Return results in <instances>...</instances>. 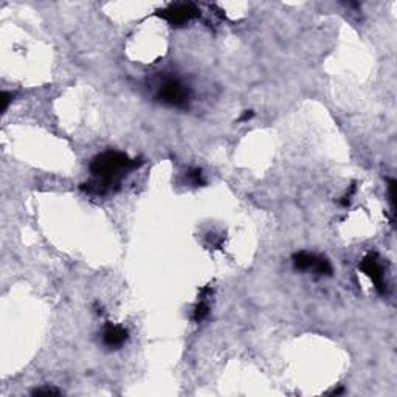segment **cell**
Masks as SVG:
<instances>
[{
	"instance_id": "cell-10",
	"label": "cell",
	"mask_w": 397,
	"mask_h": 397,
	"mask_svg": "<svg viewBox=\"0 0 397 397\" xmlns=\"http://www.w3.org/2000/svg\"><path fill=\"white\" fill-rule=\"evenodd\" d=\"M33 394H34V395H41V394L48 395V394H61V391L56 389V388H53V386H45V388H36V389L33 391Z\"/></svg>"
},
{
	"instance_id": "cell-6",
	"label": "cell",
	"mask_w": 397,
	"mask_h": 397,
	"mask_svg": "<svg viewBox=\"0 0 397 397\" xmlns=\"http://www.w3.org/2000/svg\"><path fill=\"white\" fill-rule=\"evenodd\" d=\"M317 259H318L317 255H312V253H308V251H300V253L293 255V265H295L296 270H301V272L314 270Z\"/></svg>"
},
{
	"instance_id": "cell-5",
	"label": "cell",
	"mask_w": 397,
	"mask_h": 397,
	"mask_svg": "<svg viewBox=\"0 0 397 397\" xmlns=\"http://www.w3.org/2000/svg\"><path fill=\"white\" fill-rule=\"evenodd\" d=\"M129 338V332L121 324H112L107 323L103 331V341L107 348H121Z\"/></svg>"
},
{
	"instance_id": "cell-8",
	"label": "cell",
	"mask_w": 397,
	"mask_h": 397,
	"mask_svg": "<svg viewBox=\"0 0 397 397\" xmlns=\"http://www.w3.org/2000/svg\"><path fill=\"white\" fill-rule=\"evenodd\" d=\"M188 178L195 185V186H202L205 185V180H204V174H202V169L201 168H191L188 171Z\"/></svg>"
},
{
	"instance_id": "cell-9",
	"label": "cell",
	"mask_w": 397,
	"mask_h": 397,
	"mask_svg": "<svg viewBox=\"0 0 397 397\" xmlns=\"http://www.w3.org/2000/svg\"><path fill=\"white\" fill-rule=\"evenodd\" d=\"M388 191H389V202H391V213L394 216L395 213V180L394 178H389L388 182Z\"/></svg>"
},
{
	"instance_id": "cell-7",
	"label": "cell",
	"mask_w": 397,
	"mask_h": 397,
	"mask_svg": "<svg viewBox=\"0 0 397 397\" xmlns=\"http://www.w3.org/2000/svg\"><path fill=\"white\" fill-rule=\"evenodd\" d=\"M208 314H210V306H208V301L205 300V298H202V300L199 301V304L195 306V309H194V315H192V320H194L195 323H201V321H204V320L208 317Z\"/></svg>"
},
{
	"instance_id": "cell-11",
	"label": "cell",
	"mask_w": 397,
	"mask_h": 397,
	"mask_svg": "<svg viewBox=\"0 0 397 397\" xmlns=\"http://www.w3.org/2000/svg\"><path fill=\"white\" fill-rule=\"evenodd\" d=\"M11 99H13L11 93H8V92H4V93H2V111H4V112H7V109H8L10 103H11Z\"/></svg>"
},
{
	"instance_id": "cell-2",
	"label": "cell",
	"mask_w": 397,
	"mask_h": 397,
	"mask_svg": "<svg viewBox=\"0 0 397 397\" xmlns=\"http://www.w3.org/2000/svg\"><path fill=\"white\" fill-rule=\"evenodd\" d=\"M157 98L166 106L185 109L189 101V88L175 76L163 78L161 84L158 85Z\"/></svg>"
},
{
	"instance_id": "cell-3",
	"label": "cell",
	"mask_w": 397,
	"mask_h": 397,
	"mask_svg": "<svg viewBox=\"0 0 397 397\" xmlns=\"http://www.w3.org/2000/svg\"><path fill=\"white\" fill-rule=\"evenodd\" d=\"M157 16L165 19L171 25L180 27V25L188 24L189 21L201 16V10L197 8V5H194L191 2H188V4H171L168 8L158 11Z\"/></svg>"
},
{
	"instance_id": "cell-12",
	"label": "cell",
	"mask_w": 397,
	"mask_h": 397,
	"mask_svg": "<svg viewBox=\"0 0 397 397\" xmlns=\"http://www.w3.org/2000/svg\"><path fill=\"white\" fill-rule=\"evenodd\" d=\"M255 117V112L253 111H245L244 114H242V117L239 118V121H248V120H251Z\"/></svg>"
},
{
	"instance_id": "cell-4",
	"label": "cell",
	"mask_w": 397,
	"mask_h": 397,
	"mask_svg": "<svg viewBox=\"0 0 397 397\" xmlns=\"http://www.w3.org/2000/svg\"><path fill=\"white\" fill-rule=\"evenodd\" d=\"M358 268L372 281L375 290L383 295L385 290H386V282H385V273H383V267L378 261V256L375 253H369L366 255L360 264H358Z\"/></svg>"
},
{
	"instance_id": "cell-1",
	"label": "cell",
	"mask_w": 397,
	"mask_h": 397,
	"mask_svg": "<svg viewBox=\"0 0 397 397\" xmlns=\"http://www.w3.org/2000/svg\"><path fill=\"white\" fill-rule=\"evenodd\" d=\"M143 165L141 158H129L123 152L106 151L96 155L90 163V172L93 180L81 185V189L87 194L103 195L120 185L121 178L129 172Z\"/></svg>"
}]
</instances>
